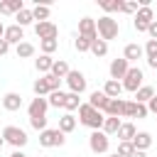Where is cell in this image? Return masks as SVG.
<instances>
[{"mask_svg":"<svg viewBox=\"0 0 157 157\" xmlns=\"http://www.w3.org/2000/svg\"><path fill=\"white\" fill-rule=\"evenodd\" d=\"M78 120H81L86 128H91V130H103L105 115H103L101 110H96L93 105H88V103H81V108H78Z\"/></svg>","mask_w":157,"mask_h":157,"instance_id":"1","label":"cell"},{"mask_svg":"<svg viewBox=\"0 0 157 157\" xmlns=\"http://www.w3.org/2000/svg\"><path fill=\"white\" fill-rule=\"evenodd\" d=\"M96 29H98V37H101L103 42H110V39H115V37H118V32H120V27H118V20H113L110 15H103V17H98V20H96Z\"/></svg>","mask_w":157,"mask_h":157,"instance_id":"2","label":"cell"},{"mask_svg":"<svg viewBox=\"0 0 157 157\" xmlns=\"http://www.w3.org/2000/svg\"><path fill=\"white\" fill-rule=\"evenodd\" d=\"M142 78H145V74H142V69H137V66H130V71L125 74V78H123V88L125 91H130V93H137L145 83H142Z\"/></svg>","mask_w":157,"mask_h":157,"instance_id":"3","label":"cell"},{"mask_svg":"<svg viewBox=\"0 0 157 157\" xmlns=\"http://www.w3.org/2000/svg\"><path fill=\"white\" fill-rule=\"evenodd\" d=\"M2 137H5V142H10V145H12V147H17V150H20V147H25V145H27V140H29V137H27V132H25L22 128H17V125H7V128L2 130Z\"/></svg>","mask_w":157,"mask_h":157,"instance_id":"4","label":"cell"},{"mask_svg":"<svg viewBox=\"0 0 157 157\" xmlns=\"http://www.w3.org/2000/svg\"><path fill=\"white\" fill-rule=\"evenodd\" d=\"M66 142V137H64V132L56 128V130H52V128H47V130H42L39 132V145L42 147H61Z\"/></svg>","mask_w":157,"mask_h":157,"instance_id":"5","label":"cell"},{"mask_svg":"<svg viewBox=\"0 0 157 157\" xmlns=\"http://www.w3.org/2000/svg\"><path fill=\"white\" fill-rule=\"evenodd\" d=\"M88 147H91V152L103 155V152H108V147H110V137H108L103 130H93V132L88 135Z\"/></svg>","mask_w":157,"mask_h":157,"instance_id":"6","label":"cell"},{"mask_svg":"<svg viewBox=\"0 0 157 157\" xmlns=\"http://www.w3.org/2000/svg\"><path fill=\"white\" fill-rule=\"evenodd\" d=\"M152 22H155V12H152V7H140V10L135 12V17H132V25H135L137 32H147Z\"/></svg>","mask_w":157,"mask_h":157,"instance_id":"7","label":"cell"},{"mask_svg":"<svg viewBox=\"0 0 157 157\" xmlns=\"http://www.w3.org/2000/svg\"><path fill=\"white\" fill-rule=\"evenodd\" d=\"M34 34L39 37V42H44V39H56L59 37V27L54 25V22H37L34 25Z\"/></svg>","mask_w":157,"mask_h":157,"instance_id":"8","label":"cell"},{"mask_svg":"<svg viewBox=\"0 0 157 157\" xmlns=\"http://www.w3.org/2000/svg\"><path fill=\"white\" fill-rule=\"evenodd\" d=\"M108 71H110V78H113V81H120V78H125V74L130 71V61L123 59V56H120V59H113Z\"/></svg>","mask_w":157,"mask_h":157,"instance_id":"9","label":"cell"},{"mask_svg":"<svg viewBox=\"0 0 157 157\" xmlns=\"http://www.w3.org/2000/svg\"><path fill=\"white\" fill-rule=\"evenodd\" d=\"M78 34L81 37H86V39H98V29H96V20H91V17H81L78 20Z\"/></svg>","mask_w":157,"mask_h":157,"instance_id":"10","label":"cell"},{"mask_svg":"<svg viewBox=\"0 0 157 157\" xmlns=\"http://www.w3.org/2000/svg\"><path fill=\"white\" fill-rule=\"evenodd\" d=\"M66 83H69V88H71V93H83L86 91V76L81 74V71H69V76H66Z\"/></svg>","mask_w":157,"mask_h":157,"instance_id":"11","label":"cell"},{"mask_svg":"<svg viewBox=\"0 0 157 157\" xmlns=\"http://www.w3.org/2000/svg\"><path fill=\"white\" fill-rule=\"evenodd\" d=\"M47 108H49V101L42 98V96H37V98H32V103L27 105V113H29V118H44V115H47Z\"/></svg>","mask_w":157,"mask_h":157,"instance_id":"12","label":"cell"},{"mask_svg":"<svg viewBox=\"0 0 157 157\" xmlns=\"http://www.w3.org/2000/svg\"><path fill=\"white\" fill-rule=\"evenodd\" d=\"M150 110H147V105L145 103H137V101H125V113H123V118H145Z\"/></svg>","mask_w":157,"mask_h":157,"instance_id":"13","label":"cell"},{"mask_svg":"<svg viewBox=\"0 0 157 157\" xmlns=\"http://www.w3.org/2000/svg\"><path fill=\"white\" fill-rule=\"evenodd\" d=\"M7 44H22L25 42V32H22V27L20 25H10V27H5V37H2Z\"/></svg>","mask_w":157,"mask_h":157,"instance_id":"14","label":"cell"},{"mask_svg":"<svg viewBox=\"0 0 157 157\" xmlns=\"http://www.w3.org/2000/svg\"><path fill=\"white\" fill-rule=\"evenodd\" d=\"M103 113L108 118H123V113H125V98H110Z\"/></svg>","mask_w":157,"mask_h":157,"instance_id":"15","label":"cell"},{"mask_svg":"<svg viewBox=\"0 0 157 157\" xmlns=\"http://www.w3.org/2000/svg\"><path fill=\"white\" fill-rule=\"evenodd\" d=\"M2 108L10 110V113H12V110H20V108H22V96L15 93V91L5 93V96H2Z\"/></svg>","mask_w":157,"mask_h":157,"instance_id":"16","label":"cell"},{"mask_svg":"<svg viewBox=\"0 0 157 157\" xmlns=\"http://www.w3.org/2000/svg\"><path fill=\"white\" fill-rule=\"evenodd\" d=\"M108 101H110V98H108V96H105L103 91H93V93L88 96V105H93V108H96V110H101V113L105 110Z\"/></svg>","mask_w":157,"mask_h":157,"instance_id":"17","label":"cell"},{"mask_svg":"<svg viewBox=\"0 0 157 157\" xmlns=\"http://www.w3.org/2000/svg\"><path fill=\"white\" fill-rule=\"evenodd\" d=\"M123 91H125V88H123V81H113V78H108L105 86H103V93H105L108 98H120Z\"/></svg>","mask_w":157,"mask_h":157,"instance_id":"18","label":"cell"},{"mask_svg":"<svg viewBox=\"0 0 157 157\" xmlns=\"http://www.w3.org/2000/svg\"><path fill=\"white\" fill-rule=\"evenodd\" d=\"M20 10H25L22 0H2L0 2V15H17Z\"/></svg>","mask_w":157,"mask_h":157,"instance_id":"19","label":"cell"},{"mask_svg":"<svg viewBox=\"0 0 157 157\" xmlns=\"http://www.w3.org/2000/svg\"><path fill=\"white\" fill-rule=\"evenodd\" d=\"M142 56H145V47H140V44H128L123 52V59H128V61H137Z\"/></svg>","mask_w":157,"mask_h":157,"instance_id":"20","label":"cell"},{"mask_svg":"<svg viewBox=\"0 0 157 157\" xmlns=\"http://www.w3.org/2000/svg\"><path fill=\"white\" fill-rule=\"evenodd\" d=\"M135 135H137V130H135L132 123H123L120 130H118V140H120V142H132Z\"/></svg>","mask_w":157,"mask_h":157,"instance_id":"21","label":"cell"},{"mask_svg":"<svg viewBox=\"0 0 157 157\" xmlns=\"http://www.w3.org/2000/svg\"><path fill=\"white\" fill-rule=\"evenodd\" d=\"M145 56H147V64L152 69H157V39H147L145 44Z\"/></svg>","mask_w":157,"mask_h":157,"instance_id":"22","label":"cell"},{"mask_svg":"<svg viewBox=\"0 0 157 157\" xmlns=\"http://www.w3.org/2000/svg\"><path fill=\"white\" fill-rule=\"evenodd\" d=\"M54 61H56V59H52V56L42 54L39 59H34V66H37V71H42V74L47 76V74H52V66H54Z\"/></svg>","mask_w":157,"mask_h":157,"instance_id":"23","label":"cell"},{"mask_svg":"<svg viewBox=\"0 0 157 157\" xmlns=\"http://www.w3.org/2000/svg\"><path fill=\"white\" fill-rule=\"evenodd\" d=\"M59 130L66 135V132H74L76 130V118L71 115V113H64L61 118H59Z\"/></svg>","mask_w":157,"mask_h":157,"instance_id":"24","label":"cell"},{"mask_svg":"<svg viewBox=\"0 0 157 157\" xmlns=\"http://www.w3.org/2000/svg\"><path fill=\"white\" fill-rule=\"evenodd\" d=\"M132 145H135V150L145 152V150L152 145V135H150V132H137V135L132 137Z\"/></svg>","mask_w":157,"mask_h":157,"instance_id":"25","label":"cell"},{"mask_svg":"<svg viewBox=\"0 0 157 157\" xmlns=\"http://www.w3.org/2000/svg\"><path fill=\"white\" fill-rule=\"evenodd\" d=\"M69 64L64 61V59H59V61H54V66H52V76H56V78H66L69 76Z\"/></svg>","mask_w":157,"mask_h":157,"instance_id":"26","label":"cell"},{"mask_svg":"<svg viewBox=\"0 0 157 157\" xmlns=\"http://www.w3.org/2000/svg\"><path fill=\"white\" fill-rule=\"evenodd\" d=\"M152 98H155V88H152V86H142V88L135 93V101H137V103H145V105H147Z\"/></svg>","mask_w":157,"mask_h":157,"instance_id":"27","label":"cell"},{"mask_svg":"<svg viewBox=\"0 0 157 157\" xmlns=\"http://www.w3.org/2000/svg\"><path fill=\"white\" fill-rule=\"evenodd\" d=\"M120 118H108L105 115V123H103V132L105 135H118V130H120Z\"/></svg>","mask_w":157,"mask_h":157,"instance_id":"28","label":"cell"},{"mask_svg":"<svg viewBox=\"0 0 157 157\" xmlns=\"http://www.w3.org/2000/svg\"><path fill=\"white\" fill-rule=\"evenodd\" d=\"M15 20H17L15 25L27 27V25H32V22H34V15H32V10H27V7H25V10H20V12L15 15Z\"/></svg>","mask_w":157,"mask_h":157,"instance_id":"29","label":"cell"},{"mask_svg":"<svg viewBox=\"0 0 157 157\" xmlns=\"http://www.w3.org/2000/svg\"><path fill=\"white\" fill-rule=\"evenodd\" d=\"M15 52H17V59H29V56H34V44L22 42V44L15 47Z\"/></svg>","mask_w":157,"mask_h":157,"instance_id":"30","label":"cell"},{"mask_svg":"<svg viewBox=\"0 0 157 157\" xmlns=\"http://www.w3.org/2000/svg\"><path fill=\"white\" fill-rule=\"evenodd\" d=\"M47 101H49L52 108H64V103H66V93H64V91H52Z\"/></svg>","mask_w":157,"mask_h":157,"instance_id":"31","label":"cell"},{"mask_svg":"<svg viewBox=\"0 0 157 157\" xmlns=\"http://www.w3.org/2000/svg\"><path fill=\"white\" fill-rule=\"evenodd\" d=\"M101 7H103L105 12H123V10H125V2H123V0H103Z\"/></svg>","mask_w":157,"mask_h":157,"instance_id":"32","label":"cell"},{"mask_svg":"<svg viewBox=\"0 0 157 157\" xmlns=\"http://www.w3.org/2000/svg\"><path fill=\"white\" fill-rule=\"evenodd\" d=\"M91 54H93V56H105V54H108V42H103L101 37L93 39V44H91Z\"/></svg>","mask_w":157,"mask_h":157,"instance_id":"33","label":"cell"},{"mask_svg":"<svg viewBox=\"0 0 157 157\" xmlns=\"http://www.w3.org/2000/svg\"><path fill=\"white\" fill-rule=\"evenodd\" d=\"M32 91H34V96H47V93H52V88H49V83H47V78L42 76V78H37L34 81V86H32Z\"/></svg>","mask_w":157,"mask_h":157,"instance_id":"34","label":"cell"},{"mask_svg":"<svg viewBox=\"0 0 157 157\" xmlns=\"http://www.w3.org/2000/svg\"><path fill=\"white\" fill-rule=\"evenodd\" d=\"M49 5H34V10H32V15H34V20H39V22H47L49 20Z\"/></svg>","mask_w":157,"mask_h":157,"instance_id":"35","label":"cell"},{"mask_svg":"<svg viewBox=\"0 0 157 157\" xmlns=\"http://www.w3.org/2000/svg\"><path fill=\"white\" fill-rule=\"evenodd\" d=\"M64 108L66 110H78L81 108V98H78V93H66V103H64Z\"/></svg>","mask_w":157,"mask_h":157,"instance_id":"36","label":"cell"},{"mask_svg":"<svg viewBox=\"0 0 157 157\" xmlns=\"http://www.w3.org/2000/svg\"><path fill=\"white\" fill-rule=\"evenodd\" d=\"M91 39H86V37H81V34H76V42H74V47H76V52H91Z\"/></svg>","mask_w":157,"mask_h":157,"instance_id":"37","label":"cell"},{"mask_svg":"<svg viewBox=\"0 0 157 157\" xmlns=\"http://www.w3.org/2000/svg\"><path fill=\"white\" fill-rule=\"evenodd\" d=\"M39 47H42V54L52 56V52H56L59 42H56V39H44V42H39Z\"/></svg>","mask_w":157,"mask_h":157,"instance_id":"38","label":"cell"},{"mask_svg":"<svg viewBox=\"0 0 157 157\" xmlns=\"http://www.w3.org/2000/svg\"><path fill=\"white\" fill-rule=\"evenodd\" d=\"M118 155H123V157H130L132 152H135V145L132 142H118V150H115Z\"/></svg>","mask_w":157,"mask_h":157,"instance_id":"39","label":"cell"},{"mask_svg":"<svg viewBox=\"0 0 157 157\" xmlns=\"http://www.w3.org/2000/svg\"><path fill=\"white\" fill-rule=\"evenodd\" d=\"M29 125H32L34 130H39V132L47 130V115H44V118H29Z\"/></svg>","mask_w":157,"mask_h":157,"instance_id":"40","label":"cell"},{"mask_svg":"<svg viewBox=\"0 0 157 157\" xmlns=\"http://www.w3.org/2000/svg\"><path fill=\"white\" fill-rule=\"evenodd\" d=\"M44 78H47V83H49L52 91H61V78H56V76H52V74H47Z\"/></svg>","mask_w":157,"mask_h":157,"instance_id":"41","label":"cell"},{"mask_svg":"<svg viewBox=\"0 0 157 157\" xmlns=\"http://www.w3.org/2000/svg\"><path fill=\"white\" fill-rule=\"evenodd\" d=\"M140 7H137V2H125V10L123 12H128V15H135Z\"/></svg>","mask_w":157,"mask_h":157,"instance_id":"42","label":"cell"},{"mask_svg":"<svg viewBox=\"0 0 157 157\" xmlns=\"http://www.w3.org/2000/svg\"><path fill=\"white\" fill-rule=\"evenodd\" d=\"M147 34H150V39H157V20L150 25V29H147Z\"/></svg>","mask_w":157,"mask_h":157,"instance_id":"43","label":"cell"},{"mask_svg":"<svg viewBox=\"0 0 157 157\" xmlns=\"http://www.w3.org/2000/svg\"><path fill=\"white\" fill-rule=\"evenodd\" d=\"M147 110H150V113H155V115H157V93H155V98H152V101H150V103H147Z\"/></svg>","mask_w":157,"mask_h":157,"instance_id":"44","label":"cell"},{"mask_svg":"<svg viewBox=\"0 0 157 157\" xmlns=\"http://www.w3.org/2000/svg\"><path fill=\"white\" fill-rule=\"evenodd\" d=\"M7 52H10V44H7L5 39H0V56H2V54H7Z\"/></svg>","mask_w":157,"mask_h":157,"instance_id":"45","label":"cell"},{"mask_svg":"<svg viewBox=\"0 0 157 157\" xmlns=\"http://www.w3.org/2000/svg\"><path fill=\"white\" fill-rule=\"evenodd\" d=\"M10 157H27V155H25V152H20V150H15V152H12Z\"/></svg>","mask_w":157,"mask_h":157,"instance_id":"46","label":"cell"},{"mask_svg":"<svg viewBox=\"0 0 157 157\" xmlns=\"http://www.w3.org/2000/svg\"><path fill=\"white\" fill-rule=\"evenodd\" d=\"M130 157H145V152H140V150H135V152H132Z\"/></svg>","mask_w":157,"mask_h":157,"instance_id":"47","label":"cell"},{"mask_svg":"<svg viewBox=\"0 0 157 157\" xmlns=\"http://www.w3.org/2000/svg\"><path fill=\"white\" fill-rule=\"evenodd\" d=\"M2 37H5V25L0 22V39H2Z\"/></svg>","mask_w":157,"mask_h":157,"instance_id":"48","label":"cell"},{"mask_svg":"<svg viewBox=\"0 0 157 157\" xmlns=\"http://www.w3.org/2000/svg\"><path fill=\"white\" fill-rule=\"evenodd\" d=\"M2 145H5V137H2V132H0V147H2Z\"/></svg>","mask_w":157,"mask_h":157,"instance_id":"49","label":"cell"},{"mask_svg":"<svg viewBox=\"0 0 157 157\" xmlns=\"http://www.w3.org/2000/svg\"><path fill=\"white\" fill-rule=\"evenodd\" d=\"M110 157H123V155H118V152H113V155H110Z\"/></svg>","mask_w":157,"mask_h":157,"instance_id":"50","label":"cell"}]
</instances>
